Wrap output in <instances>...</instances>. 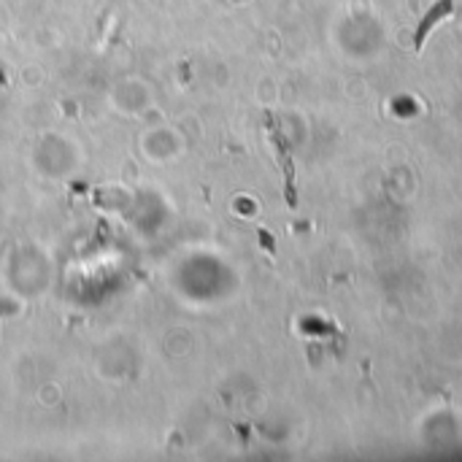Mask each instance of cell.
I'll return each mask as SVG.
<instances>
[{"instance_id":"cell-1","label":"cell","mask_w":462,"mask_h":462,"mask_svg":"<svg viewBox=\"0 0 462 462\" xmlns=\"http://www.w3.org/2000/svg\"><path fill=\"white\" fill-rule=\"evenodd\" d=\"M449 11H452V0H441V3H438V6H435V8H433V11L427 14V17H424V22H422V24H419V30H417V38H414V43H417V49L422 46V41H424V36L430 33V27H433L435 22L441 20V17H446Z\"/></svg>"}]
</instances>
